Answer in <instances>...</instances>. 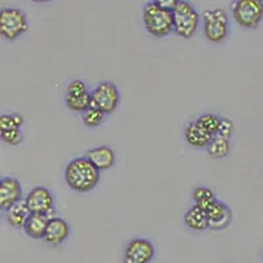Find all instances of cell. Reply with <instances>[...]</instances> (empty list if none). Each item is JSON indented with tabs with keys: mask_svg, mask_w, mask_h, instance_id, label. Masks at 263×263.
I'll list each match as a JSON object with an SVG mask.
<instances>
[{
	"mask_svg": "<svg viewBox=\"0 0 263 263\" xmlns=\"http://www.w3.org/2000/svg\"><path fill=\"white\" fill-rule=\"evenodd\" d=\"M156 2L158 3L159 7L167 9V11H171V12L175 9L178 4V0H156Z\"/></svg>",
	"mask_w": 263,
	"mask_h": 263,
	"instance_id": "obj_26",
	"label": "cell"
},
{
	"mask_svg": "<svg viewBox=\"0 0 263 263\" xmlns=\"http://www.w3.org/2000/svg\"><path fill=\"white\" fill-rule=\"evenodd\" d=\"M30 215L32 213H30L24 199V200L18 201L17 204L11 206L8 211H6V220L9 227L15 228V229H21V228L24 229L25 222Z\"/></svg>",
	"mask_w": 263,
	"mask_h": 263,
	"instance_id": "obj_17",
	"label": "cell"
},
{
	"mask_svg": "<svg viewBox=\"0 0 263 263\" xmlns=\"http://www.w3.org/2000/svg\"><path fill=\"white\" fill-rule=\"evenodd\" d=\"M50 218L51 217L45 215H36V213H32L24 225L25 234H27L28 237H30L32 239H44Z\"/></svg>",
	"mask_w": 263,
	"mask_h": 263,
	"instance_id": "obj_16",
	"label": "cell"
},
{
	"mask_svg": "<svg viewBox=\"0 0 263 263\" xmlns=\"http://www.w3.org/2000/svg\"><path fill=\"white\" fill-rule=\"evenodd\" d=\"M233 17L239 27L255 29L263 18V2L237 0L233 6Z\"/></svg>",
	"mask_w": 263,
	"mask_h": 263,
	"instance_id": "obj_6",
	"label": "cell"
},
{
	"mask_svg": "<svg viewBox=\"0 0 263 263\" xmlns=\"http://www.w3.org/2000/svg\"><path fill=\"white\" fill-rule=\"evenodd\" d=\"M174 32L184 40L195 36L200 23V15L190 2L178 0V4L173 11Z\"/></svg>",
	"mask_w": 263,
	"mask_h": 263,
	"instance_id": "obj_3",
	"label": "cell"
},
{
	"mask_svg": "<svg viewBox=\"0 0 263 263\" xmlns=\"http://www.w3.org/2000/svg\"><path fill=\"white\" fill-rule=\"evenodd\" d=\"M184 224L195 232H203L208 229V216L205 211L199 208L197 205L191 206L184 213Z\"/></svg>",
	"mask_w": 263,
	"mask_h": 263,
	"instance_id": "obj_18",
	"label": "cell"
},
{
	"mask_svg": "<svg viewBox=\"0 0 263 263\" xmlns=\"http://www.w3.org/2000/svg\"><path fill=\"white\" fill-rule=\"evenodd\" d=\"M230 152V141L228 138L220 137L216 136L210 144V146L206 147V153L208 156L213 159H221L229 154Z\"/></svg>",
	"mask_w": 263,
	"mask_h": 263,
	"instance_id": "obj_20",
	"label": "cell"
},
{
	"mask_svg": "<svg viewBox=\"0 0 263 263\" xmlns=\"http://www.w3.org/2000/svg\"><path fill=\"white\" fill-rule=\"evenodd\" d=\"M105 117H107V115L95 107H91L90 109H87V111L82 115L83 124L87 126V128H91V129L98 128V126L102 125V124L105 121Z\"/></svg>",
	"mask_w": 263,
	"mask_h": 263,
	"instance_id": "obj_22",
	"label": "cell"
},
{
	"mask_svg": "<svg viewBox=\"0 0 263 263\" xmlns=\"http://www.w3.org/2000/svg\"><path fill=\"white\" fill-rule=\"evenodd\" d=\"M25 203H27L30 213L54 217L55 200H54V196L50 190L44 187V185H37L33 190H30L25 197Z\"/></svg>",
	"mask_w": 263,
	"mask_h": 263,
	"instance_id": "obj_9",
	"label": "cell"
},
{
	"mask_svg": "<svg viewBox=\"0 0 263 263\" xmlns=\"http://www.w3.org/2000/svg\"><path fill=\"white\" fill-rule=\"evenodd\" d=\"M142 17L145 28L153 37L163 39L174 32L173 12L159 7L157 2L145 4Z\"/></svg>",
	"mask_w": 263,
	"mask_h": 263,
	"instance_id": "obj_2",
	"label": "cell"
},
{
	"mask_svg": "<svg viewBox=\"0 0 263 263\" xmlns=\"http://www.w3.org/2000/svg\"><path fill=\"white\" fill-rule=\"evenodd\" d=\"M70 234V225L61 217H51L46 229L45 241L50 246H60L65 242Z\"/></svg>",
	"mask_w": 263,
	"mask_h": 263,
	"instance_id": "obj_14",
	"label": "cell"
},
{
	"mask_svg": "<svg viewBox=\"0 0 263 263\" xmlns=\"http://www.w3.org/2000/svg\"><path fill=\"white\" fill-rule=\"evenodd\" d=\"M233 130H234L233 121H232L230 119H228V117H222L221 125H220V129H218L217 136L229 140V138L232 137V135H233Z\"/></svg>",
	"mask_w": 263,
	"mask_h": 263,
	"instance_id": "obj_25",
	"label": "cell"
},
{
	"mask_svg": "<svg viewBox=\"0 0 263 263\" xmlns=\"http://www.w3.org/2000/svg\"><path fill=\"white\" fill-rule=\"evenodd\" d=\"M29 29L27 13L17 7L0 9V34L8 41H15Z\"/></svg>",
	"mask_w": 263,
	"mask_h": 263,
	"instance_id": "obj_4",
	"label": "cell"
},
{
	"mask_svg": "<svg viewBox=\"0 0 263 263\" xmlns=\"http://www.w3.org/2000/svg\"><path fill=\"white\" fill-rule=\"evenodd\" d=\"M192 199L195 201V205H197L205 212L216 203L215 192L204 185H199L192 191Z\"/></svg>",
	"mask_w": 263,
	"mask_h": 263,
	"instance_id": "obj_19",
	"label": "cell"
},
{
	"mask_svg": "<svg viewBox=\"0 0 263 263\" xmlns=\"http://www.w3.org/2000/svg\"><path fill=\"white\" fill-rule=\"evenodd\" d=\"M222 117L217 116L215 114H204L201 115L200 117H197L196 123L206 130L210 135H212L213 137H216L218 133V129H220V125H221Z\"/></svg>",
	"mask_w": 263,
	"mask_h": 263,
	"instance_id": "obj_21",
	"label": "cell"
},
{
	"mask_svg": "<svg viewBox=\"0 0 263 263\" xmlns=\"http://www.w3.org/2000/svg\"><path fill=\"white\" fill-rule=\"evenodd\" d=\"M65 103L70 111L83 115L92 107L91 92H88L86 83L82 79H74L66 88Z\"/></svg>",
	"mask_w": 263,
	"mask_h": 263,
	"instance_id": "obj_8",
	"label": "cell"
},
{
	"mask_svg": "<svg viewBox=\"0 0 263 263\" xmlns=\"http://www.w3.org/2000/svg\"><path fill=\"white\" fill-rule=\"evenodd\" d=\"M24 125V117L18 114H3L0 116V130L21 129Z\"/></svg>",
	"mask_w": 263,
	"mask_h": 263,
	"instance_id": "obj_23",
	"label": "cell"
},
{
	"mask_svg": "<svg viewBox=\"0 0 263 263\" xmlns=\"http://www.w3.org/2000/svg\"><path fill=\"white\" fill-rule=\"evenodd\" d=\"M92 107L98 108L105 115H111L120 105L121 95L117 86L112 82H102L91 92Z\"/></svg>",
	"mask_w": 263,
	"mask_h": 263,
	"instance_id": "obj_7",
	"label": "cell"
},
{
	"mask_svg": "<svg viewBox=\"0 0 263 263\" xmlns=\"http://www.w3.org/2000/svg\"><path fill=\"white\" fill-rule=\"evenodd\" d=\"M156 255V248L146 238L130 239L124 250V263H150Z\"/></svg>",
	"mask_w": 263,
	"mask_h": 263,
	"instance_id": "obj_10",
	"label": "cell"
},
{
	"mask_svg": "<svg viewBox=\"0 0 263 263\" xmlns=\"http://www.w3.org/2000/svg\"><path fill=\"white\" fill-rule=\"evenodd\" d=\"M86 157L99 171L109 170L116 163V154H115L114 149L105 146V145L90 149L87 152Z\"/></svg>",
	"mask_w": 263,
	"mask_h": 263,
	"instance_id": "obj_13",
	"label": "cell"
},
{
	"mask_svg": "<svg viewBox=\"0 0 263 263\" xmlns=\"http://www.w3.org/2000/svg\"><path fill=\"white\" fill-rule=\"evenodd\" d=\"M66 184L79 194H86L95 189L100 180V171L87 157H77L65 168Z\"/></svg>",
	"mask_w": 263,
	"mask_h": 263,
	"instance_id": "obj_1",
	"label": "cell"
},
{
	"mask_svg": "<svg viewBox=\"0 0 263 263\" xmlns=\"http://www.w3.org/2000/svg\"><path fill=\"white\" fill-rule=\"evenodd\" d=\"M184 137L187 144L190 146L195 147V149H201V147H208L212 142L213 137L208 132L204 130L199 124L196 123V120L190 123L184 129Z\"/></svg>",
	"mask_w": 263,
	"mask_h": 263,
	"instance_id": "obj_15",
	"label": "cell"
},
{
	"mask_svg": "<svg viewBox=\"0 0 263 263\" xmlns=\"http://www.w3.org/2000/svg\"><path fill=\"white\" fill-rule=\"evenodd\" d=\"M208 216V229L222 230L228 228L233 220V213L227 203L216 200V203L206 211Z\"/></svg>",
	"mask_w": 263,
	"mask_h": 263,
	"instance_id": "obj_12",
	"label": "cell"
},
{
	"mask_svg": "<svg viewBox=\"0 0 263 263\" xmlns=\"http://www.w3.org/2000/svg\"><path fill=\"white\" fill-rule=\"evenodd\" d=\"M203 32L205 39L212 44L225 41L229 32V21L224 9H206L203 13Z\"/></svg>",
	"mask_w": 263,
	"mask_h": 263,
	"instance_id": "obj_5",
	"label": "cell"
},
{
	"mask_svg": "<svg viewBox=\"0 0 263 263\" xmlns=\"http://www.w3.org/2000/svg\"><path fill=\"white\" fill-rule=\"evenodd\" d=\"M23 200V189L16 178L4 177L0 180V208L8 211Z\"/></svg>",
	"mask_w": 263,
	"mask_h": 263,
	"instance_id": "obj_11",
	"label": "cell"
},
{
	"mask_svg": "<svg viewBox=\"0 0 263 263\" xmlns=\"http://www.w3.org/2000/svg\"><path fill=\"white\" fill-rule=\"evenodd\" d=\"M0 138L11 146H17V145L23 144V141H24V132L23 129L0 130Z\"/></svg>",
	"mask_w": 263,
	"mask_h": 263,
	"instance_id": "obj_24",
	"label": "cell"
}]
</instances>
